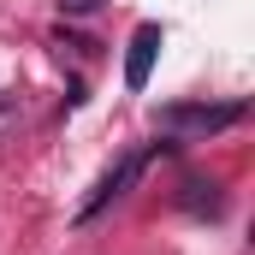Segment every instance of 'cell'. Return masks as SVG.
<instances>
[{"instance_id": "1", "label": "cell", "mask_w": 255, "mask_h": 255, "mask_svg": "<svg viewBox=\"0 0 255 255\" xmlns=\"http://www.w3.org/2000/svg\"><path fill=\"white\" fill-rule=\"evenodd\" d=\"M244 119V101H220V107H166L160 125L178 130V136H214V130L238 125Z\"/></svg>"}, {"instance_id": "2", "label": "cell", "mask_w": 255, "mask_h": 255, "mask_svg": "<svg viewBox=\"0 0 255 255\" xmlns=\"http://www.w3.org/2000/svg\"><path fill=\"white\" fill-rule=\"evenodd\" d=\"M154 54H160V24H136V36H130V54H125V83H130V89H148Z\"/></svg>"}, {"instance_id": "3", "label": "cell", "mask_w": 255, "mask_h": 255, "mask_svg": "<svg viewBox=\"0 0 255 255\" xmlns=\"http://www.w3.org/2000/svg\"><path fill=\"white\" fill-rule=\"evenodd\" d=\"M142 166H148V154H125V160H119V166H113V172H107V178L95 184V196L83 202V220H95V214H101V208H107L113 196H125L130 184H136V172H142Z\"/></svg>"}, {"instance_id": "4", "label": "cell", "mask_w": 255, "mask_h": 255, "mask_svg": "<svg viewBox=\"0 0 255 255\" xmlns=\"http://www.w3.org/2000/svg\"><path fill=\"white\" fill-rule=\"evenodd\" d=\"M184 208H190V214H220V208H226V202H220V196H214V184H202V178H190V184H184Z\"/></svg>"}, {"instance_id": "5", "label": "cell", "mask_w": 255, "mask_h": 255, "mask_svg": "<svg viewBox=\"0 0 255 255\" xmlns=\"http://www.w3.org/2000/svg\"><path fill=\"white\" fill-rule=\"evenodd\" d=\"M65 6H71V12H95V0H65Z\"/></svg>"}]
</instances>
